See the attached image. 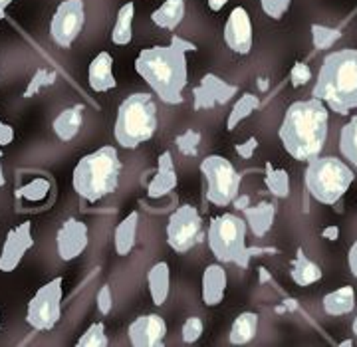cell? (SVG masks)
Returning <instances> with one entry per match:
<instances>
[{"label": "cell", "instance_id": "obj_1", "mask_svg": "<svg viewBox=\"0 0 357 347\" xmlns=\"http://www.w3.org/2000/svg\"><path fill=\"white\" fill-rule=\"evenodd\" d=\"M195 50L197 46L192 42L173 36L169 46L141 50L135 70L163 102L177 105L183 102V90L187 86V54Z\"/></svg>", "mask_w": 357, "mask_h": 347}, {"label": "cell", "instance_id": "obj_2", "mask_svg": "<svg viewBox=\"0 0 357 347\" xmlns=\"http://www.w3.org/2000/svg\"><path fill=\"white\" fill-rule=\"evenodd\" d=\"M328 129H330V111L328 105L321 100H302L294 102L282 119L280 141L296 161H312L318 157L328 141Z\"/></svg>", "mask_w": 357, "mask_h": 347}, {"label": "cell", "instance_id": "obj_3", "mask_svg": "<svg viewBox=\"0 0 357 347\" xmlns=\"http://www.w3.org/2000/svg\"><path fill=\"white\" fill-rule=\"evenodd\" d=\"M312 95L332 111L347 116L357 107V50L344 48L326 56Z\"/></svg>", "mask_w": 357, "mask_h": 347}, {"label": "cell", "instance_id": "obj_4", "mask_svg": "<svg viewBox=\"0 0 357 347\" xmlns=\"http://www.w3.org/2000/svg\"><path fill=\"white\" fill-rule=\"evenodd\" d=\"M121 175V159L115 151V147L105 145L93 153L84 155L77 161L72 185L84 201L98 203L100 199L112 194L119 187Z\"/></svg>", "mask_w": 357, "mask_h": 347}, {"label": "cell", "instance_id": "obj_5", "mask_svg": "<svg viewBox=\"0 0 357 347\" xmlns=\"http://www.w3.org/2000/svg\"><path fill=\"white\" fill-rule=\"evenodd\" d=\"M157 131V105L149 93H133L119 105L114 137L126 149L147 143Z\"/></svg>", "mask_w": 357, "mask_h": 347}, {"label": "cell", "instance_id": "obj_6", "mask_svg": "<svg viewBox=\"0 0 357 347\" xmlns=\"http://www.w3.org/2000/svg\"><path fill=\"white\" fill-rule=\"evenodd\" d=\"M356 179L354 171L337 157H314L307 161L304 185L312 199L321 205H335Z\"/></svg>", "mask_w": 357, "mask_h": 347}, {"label": "cell", "instance_id": "obj_7", "mask_svg": "<svg viewBox=\"0 0 357 347\" xmlns=\"http://www.w3.org/2000/svg\"><path fill=\"white\" fill-rule=\"evenodd\" d=\"M246 231H248L246 220L232 213L220 215L211 222L206 240L211 252L218 262H232L243 268L248 266L256 250L246 246Z\"/></svg>", "mask_w": 357, "mask_h": 347}, {"label": "cell", "instance_id": "obj_8", "mask_svg": "<svg viewBox=\"0 0 357 347\" xmlns=\"http://www.w3.org/2000/svg\"><path fill=\"white\" fill-rule=\"evenodd\" d=\"M201 173L206 180V201L215 206H229L241 191V175L227 157L208 155L201 163Z\"/></svg>", "mask_w": 357, "mask_h": 347}, {"label": "cell", "instance_id": "obj_9", "mask_svg": "<svg viewBox=\"0 0 357 347\" xmlns=\"http://www.w3.org/2000/svg\"><path fill=\"white\" fill-rule=\"evenodd\" d=\"M62 278H54L48 284H44L36 292V296L28 302L26 309V322L30 327L38 332H50L56 327V323L62 318Z\"/></svg>", "mask_w": 357, "mask_h": 347}, {"label": "cell", "instance_id": "obj_10", "mask_svg": "<svg viewBox=\"0 0 357 347\" xmlns=\"http://www.w3.org/2000/svg\"><path fill=\"white\" fill-rule=\"evenodd\" d=\"M201 231H203L201 213L191 205L178 206L167 222V242L175 252L185 254L199 242Z\"/></svg>", "mask_w": 357, "mask_h": 347}, {"label": "cell", "instance_id": "obj_11", "mask_svg": "<svg viewBox=\"0 0 357 347\" xmlns=\"http://www.w3.org/2000/svg\"><path fill=\"white\" fill-rule=\"evenodd\" d=\"M86 24L84 0H64L56 8L50 22V38L60 48H70Z\"/></svg>", "mask_w": 357, "mask_h": 347}, {"label": "cell", "instance_id": "obj_12", "mask_svg": "<svg viewBox=\"0 0 357 347\" xmlns=\"http://www.w3.org/2000/svg\"><path fill=\"white\" fill-rule=\"evenodd\" d=\"M236 93H238V86L229 84L227 79L215 74H206L201 79V84L192 90V105L197 111L213 109L217 105H225L230 102Z\"/></svg>", "mask_w": 357, "mask_h": 347}, {"label": "cell", "instance_id": "obj_13", "mask_svg": "<svg viewBox=\"0 0 357 347\" xmlns=\"http://www.w3.org/2000/svg\"><path fill=\"white\" fill-rule=\"evenodd\" d=\"M34 246L32 238V222H22L18 226H14L13 231L6 234V240L0 250V272L8 274L18 268V264L22 262L26 252Z\"/></svg>", "mask_w": 357, "mask_h": 347}, {"label": "cell", "instance_id": "obj_14", "mask_svg": "<svg viewBox=\"0 0 357 347\" xmlns=\"http://www.w3.org/2000/svg\"><path fill=\"white\" fill-rule=\"evenodd\" d=\"M88 224L77 219H68L56 234V248L64 262L76 260L88 248Z\"/></svg>", "mask_w": 357, "mask_h": 347}, {"label": "cell", "instance_id": "obj_15", "mask_svg": "<svg viewBox=\"0 0 357 347\" xmlns=\"http://www.w3.org/2000/svg\"><path fill=\"white\" fill-rule=\"evenodd\" d=\"M128 334L133 347H159L165 341L167 322L159 314L139 316L135 322H131Z\"/></svg>", "mask_w": 357, "mask_h": 347}, {"label": "cell", "instance_id": "obj_16", "mask_svg": "<svg viewBox=\"0 0 357 347\" xmlns=\"http://www.w3.org/2000/svg\"><path fill=\"white\" fill-rule=\"evenodd\" d=\"M225 42L230 50L241 56H246L252 50V22L243 6L230 13L229 20L225 24Z\"/></svg>", "mask_w": 357, "mask_h": 347}, {"label": "cell", "instance_id": "obj_17", "mask_svg": "<svg viewBox=\"0 0 357 347\" xmlns=\"http://www.w3.org/2000/svg\"><path fill=\"white\" fill-rule=\"evenodd\" d=\"M177 169L171 151H163L157 159V171H155L153 179L147 187V196L149 199H163L165 194L177 189Z\"/></svg>", "mask_w": 357, "mask_h": 347}, {"label": "cell", "instance_id": "obj_18", "mask_svg": "<svg viewBox=\"0 0 357 347\" xmlns=\"http://www.w3.org/2000/svg\"><path fill=\"white\" fill-rule=\"evenodd\" d=\"M227 284H229L227 270L220 264H208L203 272V284H201L204 306H208V308L218 306L225 300Z\"/></svg>", "mask_w": 357, "mask_h": 347}, {"label": "cell", "instance_id": "obj_19", "mask_svg": "<svg viewBox=\"0 0 357 347\" xmlns=\"http://www.w3.org/2000/svg\"><path fill=\"white\" fill-rule=\"evenodd\" d=\"M88 82L89 88L93 91H98V93L114 90L115 86H117V79L114 76V58H112V54L100 52L91 60L88 70Z\"/></svg>", "mask_w": 357, "mask_h": 347}, {"label": "cell", "instance_id": "obj_20", "mask_svg": "<svg viewBox=\"0 0 357 347\" xmlns=\"http://www.w3.org/2000/svg\"><path fill=\"white\" fill-rule=\"evenodd\" d=\"M243 217L246 220V226L250 229V232L255 234L256 238H262V236H266L270 229H272V224H274L276 206L268 203V201H262V203L252 206H244Z\"/></svg>", "mask_w": 357, "mask_h": 347}, {"label": "cell", "instance_id": "obj_21", "mask_svg": "<svg viewBox=\"0 0 357 347\" xmlns=\"http://www.w3.org/2000/svg\"><path fill=\"white\" fill-rule=\"evenodd\" d=\"M84 105H72V107H66L64 111H60L58 117L54 119L52 128H54V133L58 135L60 141H72L76 139V135L82 129V123H84Z\"/></svg>", "mask_w": 357, "mask_h": 347}, {"label": "cell", "instance_id": "obj_22", "mask_svg": "<svg viewBox=\"0 0 357 347\" xmlns=\"http://www.w3.org/2000/svg\"><path fill=\"white\" fill-rule=\"evenodd\" d=\"M321 276H324V272L318 264L312 258H307L302 248H298L292 260V266H290L292 282L300 288H307V286H314L316 282H319Z\"/></svg>", "mask_w": 357, "mask_h": 347}, {"label": "cell", "instance_id": "obj_23", "mask_svg": "<svg viewBox=\"0 0 357 347\" xmlns=\"http://www.w3.org/2000/svg\"><path fill=\"white\" fill-rule=\"evenodd\" d=\"M321 308L328 316L340 318L347 316L356 308V290L354 286H342L337 290H333L330 294H326L321 300Z\"/></svg>", "mask_w": 357, "mask_h": 347}, {"label": "cell", "instance_id": "obj_24", "mask_svg": "<svg viewBox=\"0 0 357 347\" xmlns=\"http://www.w3.org/2000/svg\"><path fill=\"white\" fill-rule=\"evenodd\" d=\"M147 288L149 296L155 306H163L171 292V270L167 262H157L153 268L147 272Z\"/></svg>", "mask_w": 357, "mask_h": 347}, {"label": "cell", "instance_id": "obj_25", "mask_svg": "<svg viewBox=\"0 0 357 347\" xmlns=\"http://www.w3.org/2000/svg\"><path fill=\"white\" fill-rule=\"evenodd\" d=\"M137 226H139V213L137 210H133L131 215H128L117 224L114 234V245L115 252L119 256H128L133 250V246L137 242Z\"/></svg>", "mask_w": 357, "mask_h": 347}, {"label": "cell", "instance_id": "obj_26", "mask_svg": "<svg viewBox=\"0 0 357 347\" xmlns=\"http://www.w3.org/2000/svg\"><path fill=\"white\" fill-rule=\"evenodd\" d=\"M256 334H258V314L243 311L232 322L229 339L232 346H246V344H250L255 339Z\"/></svg>", "mask_w": 357, "mask_h": 347}, {"label": "cell", "instance_id": "obj_27", "mask_svg": "<svg viewBox=\"0 0 357 347\" xmlns=\"http://www.w3.org/2000/svg\"><path fill=\"white\" fill-rule=\"evenodd\" d=\"M185 18V0H165L153 14L151 20L153 24L165 30H175Z\"/></svg>", "mask_w": 357, "mask_h": 347}, {"label": "cell", "instance_id": "obj_28", "mask_svg": "<svg viewBox=\"0 0 357 347\" xmlns=\"http://www.w3.org/2000/svg\"><path fill=\"white\" fill-rule=\"evenodd\" d=\"M133 16H135V4L133 2H128L119 8L114 30H112V42L115 46H128L133 40Z\"/></svg>", "mask_w": 357, "mask_h": 347}, {"label": "cell", "instance_id": "obj_29", "mask_svg": "<svg viewBox=\"0 0 357 347\" xmlns=\"http://www.w3.org/2000/svg\"><path fill=\"white\" fill-rule=\"evenodd\" d=\"M264 185L268 193L276 199H286L290 194V175L286 169L274 167L270 161L264 165Z\"/></svg>", "mask_w": 357, "mask_h": 347}, {"label": "cell", "instance_id": "obj_30", "mask_svg": "<svg viewBox=\"0 0 357 347\" xmlns=\"http://www.w3.org/2000/svg\"><path fill=\"white\" fill-rule=\"evenodd\" d=\"M260 107V98L255 93H244L238 98V102L232 105L229 119H227V129L234 131L238 123H243L246 117H250L256 109Z\"/></svg>", "mask_w": 357, "mask_h": 347}, {"label": "cell", "instance_id": "obj_31", "mask_svg": "<svg viewBox=\"0 0 357 347\" xmlns=\"http://www.w3.org/2000/svg\"><path fill=\"white\" fill-rule=\"evenodd\" d=\"M340 151L357 169V116H354L340 133Z\"/></svg>", "mask_w": 357, "mask_h": 347}, {"label": "cell", "instance_id": "obj_32", "mask_svg": "<svg viewBox=\"0 0 357 347\" xmlns=\"http://www.w3.org/2000/svg\"><path fill=\"white\" fill-rule=\"evenodd\" d=\"M342 38V30L340 28H330L324 24H312V42L316 46V50H326L332 48L337 40Z\"/></svg>", "mask_w": 357, "mask_h": 347}, {"label": "cell", "instance_id": "obj_33", "mask_svg": "<svg viewBox=\"0 0 357 347\" xmlns=\"http://www.w3.org/2000/svg\"><path fill=\"white\" fill-rule=\"evenodd\" d=\"M109 344L105 335V325L102 322H96L86 330V334L77 339V347H105Z\"/></svg>", "mask_w": 357, "mask_h": 347}, {"label": "cell", "instance_id": "obj_34", "mask_svg": "<svg viewBox=\"0 0 357 347\" xmlns=\"http://www.w3.org/2000/svg\"><path fill=\"white\" fill-rule=\"evenodd\" d=\"M56 82V70H48V68H40L38 72L34 74V77L30 79L28 88L24 91V98H32L36 95L38 91H42L44 88H48Z\"/></svg>", "mask_w": 357, "mask_h": 347}, {"label": "cell", "instance_id": "obj_35", "mask_svg": "<svg viewBox=\"0 0 357 347\" xmlns=\"http://www.w3.org/2000/svg\"><path fill=\"white\" fill-rule=\"evenodd\" d=\"M48 191H50V183L46 179H36L22 189H18V196H24L28 201H42L46 199Z\"/></svg>", "mask_w": 357, "mask_h": 347}, {"label": "cell", "instance_id": "obj_36", "mask_svg": "<svg viewBox=\"0 0 357 347\" xmlns=\"http://www.w3.org/2000/svg\"><path fill=\"white\" fill-rule=\"evenodd\" d=\"M203 320L201 318H187L185 323H183V327H181V337H183V341L185 344H195V341H199L201 339V335H203Z\"/></svg>", "mask_w": 357, "mask_h": 347}, {"label": "cell", "instance_id": "obj_37", "mask_svg": "<svg viewBox=\"0 0 357 347\" xmlns=\"http://www.w3.org/2000/svg\"><path fill=\"white\" fill-rule=\"evenodd\" d=\"M199 143H201V133H199V131H195V129H189V131H185L183 135H178L177 137L178 151L185 155L197 153Z\"/></svg>", "mask_w": 357, "mask_h": 347}, {"label": "cell", "instance_id": "obj_38", "mask_svg": "<svg viewBox=\"0 0 357 347\" xmlns=\"http://www.w3.org/2000/svg\"><path fill=\"white\" fill-rule=\"evenodd\" d=\"M290 4H292V0H260L262 10L272 20H280L282 16L288 13Z\"/></svg>", "mask_w": 357, "mask_h": 347}, {"label": "cell", "instance_id": "obj_39", "mask_svg": "<svg viewBox=\"0 0 357 347\" xmlns=\"http://www.w3.org/2000/svg\"><path fill=\"white\" fill-rule=\"evenodd\" d=\"M310 79H312L310 65L304 64V62H296L292 65V70H290V84H292V88H302V86H306Z\"/></svg>", "mask_w": 357, "mask_h": 347}, {"label": "cell", "instance_id": "obj_40", "mask_svg": "<svg viewBox=\"0 0 357 347\" xmlns=\"http://www.w3.org/2000/svg\"><path fill=\"white\" fill-rule=\"evenodd\" d=\"M114 308V292H112V286H102V290L98 292V309L100 314L107 316Z\"/></svg>", "mask_w": 357, "mask_h": 347}, {"label": "cell", "instance_id": "obj_41", "mask_svg": "<svg viewBox=\"0 0 357 347\" xmlns=\"http://www.w3.org/2000/svg\"><path fill=\"white\" fill-rule=\"evenodd\" d=\"M256 149H258V139H256V137H248V141L238 143V145L234 147V151L241 155L243 159H250V157L256 153Z\"/></svg>", "mask_w": 357, "mask_h": 347}, {"label": "cell", "instance_id": "obj_42", "mask_svg": "<svg viewBox=\"0 0 357 347\" xmlns=\"http://www.w3.org/2000/svg\"><path fill=\"white\" fill-rule=\"evenodd\" d=\"M14 141V129L0 119V147H6Z\"/></svg>", "mask_w": 357, "mask_h": 347}, {"label": "cell", "instance_id": "obj_43", "mask_svg": "<svg viewBox=\"0 0 357 347\" xmlns=\"http://www.w3.org/2000/svg\"><path fill=\"white\" fill-rule=\"evenodd\" d=\"M347 266H349V272L357 278V240L349 246V252H347Z\"/></svg>", "mask_w": 357, "mask_h": 347}, {"label": "cell", "instance_id": "obj_44", "mask_svg": "<svg viewBox=\"0 0 357 347\" xmlns=\"http://www.w3.org/2000/svg\"><path fill=\"white\" fill-rule=\"evenodd\" d=\"M321 236H324L326 240H330V242L337 240V238H340V226H337V224H330V226H326V229L321 231Z\"/></svg>", "mask_w": 357, "mask_h": 347}, {"label": "cell", "instance_id": "obj_45", "mask_svg": "<svg viewBox=\"0 0 357 347\" xmlns=\"http://www.w3.org/2000/svg\"><path fill=\"white\" fill-rule=\"evenodd\" d=\"M227 2H229V0H208V8H211L213 13H218V10L225 8Z\"/></svg>", "mask_w": 357, "mask_h": 347}, {"label": "cell", "instance_id": "obj_46", "mask_svg": "<svg viewBox=\"0 0 357 347\" xmlns=\"http://www.w3.org/2000/svg\"><path fill=\"white\" fill-rule=\"evenodd\" d=\"M10 4H13V0H0V20L4 18V13Z\"/></svg>", "mask_w": 357, "mask_h": 347}, {"label": "cell", "instance_id": "obj_47", "mask_svg": "<svg viewBox=\"0 0 357 347\" xmlns=\"http://www.w3.org/2000/svg\"><path fill=\"white\" fill-rule=\"evenodd\" d=\"M4 183L6 179H4V171H2V151H0V187H4Z\"/></svg>", "mask_w": 357, "mask_h": 347}, {"label": "cell", "instance_id": "obj_48", "mask_svg": "<svg viewBox=\"0 0 357 347\" xmlns=\"http://www.w3.org/2000/svg\"><path fill=\"white\" fill-rule=\"evenodd\" d=\"M351 332H354V335L357 337V316L354 318V323H351Z\"/></svg>", "mask_w": 357, "mask_h": 347}, {"label": "cell", "instance_id": "obj_49", "mask_svg": "<svg viewBox=\"0 0 357 347\" xmlns=\"http://www.w3.org/2000/svg\"><path fill=\"white\" fill-rule=\"evenodd\" d=\"M340 346H342V347H349V346H354V341H351V339H345V341H342Z\"/></svg>", "mask_w": 357, "mask_h": 347}, {"label": "cell", "instance_id": "obj_50", "mask_svg": "<svg viewBox=\"0 0 357 347\" xmlns=\"http://www.w3.org/2000/svg\"><path fill=\"white\" fill-rule=\"evenodd\" d=\"M260 88H262V90H266L268 88V82L264 79V77H262V82H260Z\"/></svg>", "mask_w": 357, "mask_h": 347}, {"label": "cell", "instance_id": "obj_51", "mask_svg": "<svg viewBox=\"0 0 357 347\" xmlns=\"http://www.w3.org/2000/svg\"><path fill=\"white\" fill-rule=\"evenodd\" d=\"M0 327H2V320H0Z\"/></svg>", "mask_w": 357, "mask_h": 347}]
</instances>
